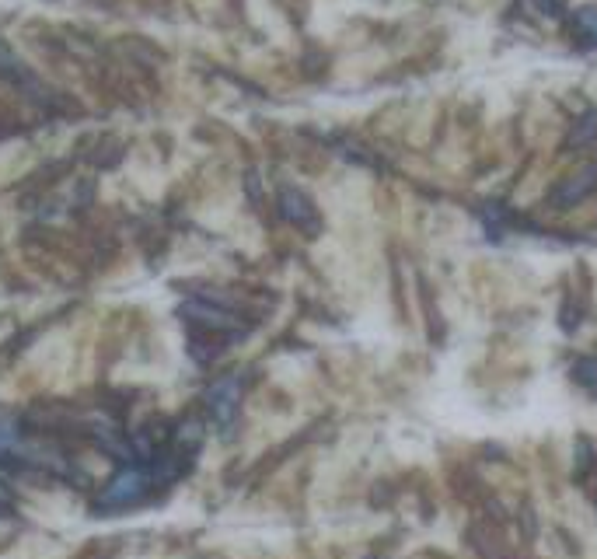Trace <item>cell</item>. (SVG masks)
Segmentation results:
<instances>
[{
    "label": "cell",
    "mask_w": 597,
    "mask_h": 559,
    "mask_svg": "<svg viewBox=\"0 0 597 559\" xmlns=\"http://www.w3.org/2000/svg\"><path fill=\"white\" fill-rule=\"evenodd\" d=\"M577 28L597 46V11H594V7H584V11H577Z\"/></svg>",
    "instance_id": "obj_4"
},
{
    "label": "cell",
    "mask_w": 597,
    "mask_h": 559,
    "mask_svg": "<svg viewBox=\"0 0 597 559\" xmlns=\"http://www.w3.org/2000/svg\"><path fill=\"white\" fill-rule=\"evenodd\" d=\"M283 214H287L290 221L304 224V228H311V224H315V207H311L301 193H294V189H287V193H283Z\"/></svg>",
    "instance_id": "obj_2"
},
{
    "label": "cell",
    "mask_w": 597,
    "mask_h": 559,
    "mask_svg": "<svg viewBox=\"0 0 597 559\" xmlns=\"http://www.w3.org/2000/svg\"><path fill=\"white\" fill-rule=\"evenodd\" d=\"M137 486H140V479L130 472V479H123V483H116V486H112V493H109V497H126V493H137Z\"/></svg>",
    "instance_id": "obj_6"
},
{
    "label": "cell",
    "mask_w": 597,
    "mask_h": 559,
    "mask_svg": "<svg viewBox=\"0 0 597 559\" xmlns=\"http://www.w3.org/2000/svg\"><path fill=\"white\" fill-rule=\"evenodd\" d=\"M234 406H238V388H234V381H227V385H220L217 392H213V409H217V416L227 423L234 416Z\"/></svg>",
    "instance_id": "obj_3"
},
{
    "label": "cell",
    "mask_w": 597,
    "mask_h": 559,
    "mask_svg": "<svg viewBox=\"0 0 597 559\" xmlns=\"http://www.w3.org/2000/svg\"><path fill=\"white\" fill-rule=\"evenodd\" d=\"M597 186V168H584L580 175H573V179H566L563 186L556 189V207H573V203H580L587 193Z\"/></svg>",
    "instance_id": "obj_1"
},
{
    "label": "cell",
    "mask_w": 597,
    "mask_h": 559,
    "mask_svg": "<svg viewBox=\"0 0 597 559\" xmlns=\"http://www.w3.org/2000/svg\"><path fill=\"white\" fill-rule=\"evenodd\" d=\"M597 130V112H591V116H584L580 119V126H577V133H573V144H587V137Z\"/></svg>",
    "instance_id": "obj_5"
}]
</instances>
